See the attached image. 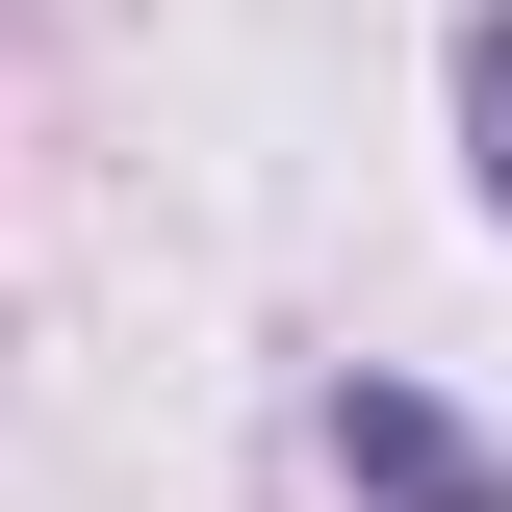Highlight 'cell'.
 Here are the masks:
<instances>
[{"instance_id":"2","label":"cell","mask_w":512,"mask_h":512,"mask_svg":"<svg viewBox=\"0 0 512 512\" xmlns=\"http://www.w3.org/2000/svg\"><path fill=\"white\" fill-rule=\"evenodd\" d=\"M461 154H487V205H512V0L461 26Z\"/></svg>"},{"instance_id":"1","label":"cell","mask_w":512,"mask_h":512,"mask_svg":"<svg viewBox=\"0 0 512 512\" xmlns=\"http://www.w3.org/2000/svg\"><path fill=\"white\" fill-rule=\"evenodd\" d=\"M333 461H359L384 512H512V461L461 436V410H410V384H359V410H333Z\"/></svg>"}]
</instances>
